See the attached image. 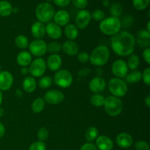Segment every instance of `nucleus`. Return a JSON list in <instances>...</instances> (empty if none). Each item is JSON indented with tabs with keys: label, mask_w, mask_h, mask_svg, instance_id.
Segmentation results:
<instances>
[{
	"label": "nucleus",
	"mask_w": 150,
	"mask_h": 150,
	"mask_svg": "<svg viewBox=\"0 0 150 150\" xmlns=\"http://www.w3.org/2000/svg\"><path fill=\"white\" fill-rule=\"evenodd\" d=\"M122 22L120 18L110 16L105 18L100 23V30L104 35L108 36H114L120 32Z\"/></svg>",
	"instance_id": "nucleus-2"
},
{
	"label": "nucleus",
	"mask_w": 150,
	"mask_h": 150,
	"mask_svg": "<svg viewBox=\"0 0 150 150\" xmlns=\"http://www.w3.org/2000/svg\"><path fill=\"white\" fill-rule=\"evenodd\" d=\"M62 64V60L59 54H51L47 59L46 66L51 71H58Z\"/></svg>",
	"instance_id": "nucleus-17"
},
{
	"label": "nucleus",
	"mask_w": 150,
	"mask_h": 150,
	"mask_svg": "<svg viewBox=\"0 0 150 150\" xmlns=\"http://www.w3.org/2000/svg\"><path fill=\"white\" fill-rule=\"evenodd\" d=\"M46 149V146L45 144L42 142H35L32 143L29 146V150H45Z\"/></svg>",
	"instance_id": "nucleus-39"
},
{
	"label": "nucleus",
	"mask_w": 150,
	"mask_h": 150,
	"mask_svg": "<svg viewBox=\"0 0 150 150\" xmlns=\"http://www.w3.org/2000/svg\"><path fill=\"white\" fill-rule=\"evenodd\" d=\"M139 64H140V59L136 54H133L130 56L127 63L128 69H130L132 70H136L139 66Z\"/></svg>",
	"instance_id": "nucleus-32"
},
{
	"label": "nucleus",
	"mask_w": 150,
	"mask_h": 150,
	"mask_svg": "<svg viewBox=\"0 0 150 150\" xmlns=\"http://www.w3.org/2000/svg\"><path fill=\"white\" fill-rule=\"evenodd\" d=\"M126 81L129 83H136L142 79V73L139 70H133L126 76Z\"/></svg>",
	"instance_id": "nucleus-27"
},
{
	"label": "nucleus",
	"mask_w": 150,
	"mask_h": 150,
	"mask_svg": "<svg viewBox=\"0 0 150 150\" xmlns=\"http://www.w3.org/2000/svg\"><path fill=\"white\" fill-rule=\"evenodd\" d=\"M136 42L141 48H149L150 45V32L146 30H140L138 32L137 39Z\"/></svg>",
	"instance_id": "nucleus-20"
},
{
	"label": "nucleus",
	"mask_w": 150,
	"mask_h": 150,
	"mask_svg": "<svg viewBox=\"0 0 150 150\" xmlns=\"http://www.w3.org/2000/svg\"><path fill=\"white\" fill-rule=\"evenodd\" d=\"M2 100H3V95H2V93H1V91L0 90V105H1V103H2Z\"/></svg>",
	"instance_id": "nucleus-54"
},
{
	"label": "nucleus",
	"mask_w": 150,
	"mask_h": 150,
	"mask_svg": "<svg viewBox=\"0 0 150 150\" xmlns=\"http://www.w3.org/2000/svg\"><path fill=\"white\" fill-rule=\"evenodd\" d=\"M55 13L54 7L50 3L42 2L37 6L35 15L40 22L48 23L51 21Z\"/></svg>",
	"instance_id": "nucleus-4"
},
{
	"label": "nucleus",
	"mask_w": 150,
	"mask_h": 150,
	"mask_svg": "<svg viewBox=\"0 0 150 150\" xmlns=\"http://www.w3.org/2000/svg\"><path fill=\"white\" fill-rule=\"evenodd\" d=\"M103 5L105 7H108L109 5V1L108 0H103Z\"/></svg>",
	"instance_id": "nucleus-52"
},
{
	"label": "nucleus",
	"mask_w": 150,
	"mask_h": 150,
	"mask_svg": "<svg viewBox=\"0 0 150 150\" xmlns=\"http://www.w3.org/2000/svg\"><path fill=\"white\" fill-rule=\"evenodd\" d=\"M38 139L40 142H45L48 138V131L46 127H42L38 131Z\"/></svg>",
	"instance_id": "nucleus-37"
},
{
	"label": "nucleus",
	"mask_w": 150,
	"mask_h": 150,
	"mask_svg": "<svg viewBox=\"0 0 150 150\" xmlns=\"http://www.w3.org/2000/svg\"><path fill=\"white\" fill-rule=\"evenodd\" d=\"M128 67L125 61L122 59H117L111 66L112 73L118 79H124L128 74Z\"/></svg>",
	"instance_id": "nucleus-10"
},
{
	"label": "nucleus",
	"mask_w": 150,
	"mask_h": 150,
	"mask_svg": "<svg viewBox=\"0 0 150 150\" xmlns=\"http://www.w3.org/2000/svg\"><path fill=\"white\" fill-rule=\"evenodd\" d=\"M142 57L147 64H150V48H144L142 53Z\"/></svg>",
	"instance_id": "nucleus-44"
},
{
	"label": "nucleus",
	"mask_w": 150,
	"mask_h": 150,
	"mask_svg": "<svg viewBox=\"0 0 150 150\" xmlns=\"http://www.w3.org/2000/svg\"><path fill=\"white\" fill-rule=\"evenodd\" d=\"M70 2L73 3L76 8L83 10L87 6L88 0H70Z\"/></svg>",
	"instance_id": "nucleus-41"
},
{
	"label": "nucleus",
	"mask_w": 150,
	"mask_h": 150,
	"mask_svg": "<svg viewBox=\"0 0 150 150\" xmlns=\"http://www.w3.org/2000/svg\"><path fill=\"white\" fill-rule=\"evenodd\" d=\"M108 90L112 94V96L117 98H122L127 94V83L118 78H113L108 81Z\"/></svg>",
	"instance_id": "nucleus-6"
},
{
	"label": "nucleus",
	"mask_w": 150,
	"mask_h": 150,
	"mask_svg": "<svg viewBox=\"0 0 150 150\" xmlns=\"http://www.w3.org/2000/svg\"><path fill=\"white\" fill-rule=\"evenodd\" d=\"M142 79L146 85L149 86L150 85V68L147 67L144 70L142 73Z\"/></svg>",
	"instance_id": "nucleus-42"
},
{
	"label": "nucleus",
	"mask_w": 150,
	"mask_h": 150,
	"mask_svg": "<svg viewBox=\"0 0 150 150\" xmlns=\"http://www.w3.org/2000/svg\"><path fill=\"white\" fill-rule=\"evenodd\" d=\"M91 13L86 10H81L77 13L76 17V24L78 29H83L90 23Z\"/></svg>",
	"instance_id": "nucleus-12"
},
{
	"label": "nucleus",
	"mask_w": 150,
	"mask_h": 150,
	"mask_svg": "<svg viewBox=\"0 0 150 150\" xmlns=\"http://www.w3.org/2000/svg\"><path fill=\"white\" fill-rule=\"evenodd\" d=\"M5 133V127L1 122H0V138L3 137Z\"/></svg>",
	"instance_id": "nucleus-48"
},
{
	"label": "nucleus",
	"mask_w": 150,
	"mask_h": 150,
	"mask_svg": "<svg viewBox=\"0 0 150 150\" xmlns=\"http://www.w3.org/2000/svg\"><path fill=\"white\" fill-rule=\"evenodd\" d=\"M22 86L25 92L28 93H32L36 89L37 87V82L36 80L32 76H26L23 79V83H22Z\"/></svg>",
	"instance_id": "nucleus-24"
},
{
	"label": "nucleus",
	"mask_w": 150,
	"mask_h": 150,
	"mask_svg": "<svg viewBox=\"0 0 150 150\" xmlns=\"http://www.w3.org/2000/svg\"><path fill=\"white\" fill-rule=\"evenodd\" d=\"M80 150H98V148L96 147L95 144L89 142V143H86L82 145Z\"/></svg>",
	"instance_id": "nucleus-45"
},
{
	"label": "nucleus",
	"mask_w": 150,
	"mask_h": 150,
	"mask_svg": "<svg viewBox=\"0 0 150 150\" xmlns=\"http://www.w3.org/2000/svg\"><path fill=\"white\" fill-rule=\"evenodd\" d=\"M64 32L65 36L70 40H74L78 38V35H79V29L76 27V25L72 24V23H70V24L68 23L66 25Z\"/></svg>",
	"instance_id": "nucleus-25"
},
{
	"label": "nucleus",
	"mask_w": 150,
	"mask_h": 150,
	"mask_svg": "<svg viewBox=\"0 0 150 150\" xmlns=\"http://www.w3.org/2000/svg\"><path fill=\"white\" fill-rule=\"evenodd\" d=\"M31 32L34 38L36 39H42L45 35V26L44 23L37 21L32 25Z\"/></svg>",
	"instance_id": "nucleus-22"
},
{
	"label": "nucleus",
	"mask_w": 150,
	"mask_h": 150,
	"mask_svg": "<svg viewBox=\"0 0 150 150\" xmlns=\"http://www.w3.org/2000/svg\"><path fill=\"white\" fill-rule=\"evenodd\" d=\"M105 99L103 95L100 94H95L90 98V103L95 107H102L105 103Z\"/></svg>",
	"instance_id": "nucleus-31"
},
{
	"label": "nucleus",
	"mask_w": 150,
	"mask_h": 150,
	"mask_svg": "<svg viewBox=\"0 0 150 150\" xmlns=\"http://www.w3.org/2000/svg\"><path fill=\"white\" fill-rule=\"evenodd\" d=\"M46 70V62L42 58L38 57L35 59L29 64V72L31 76L34 78L41 77Z\"/></svg>",
	"instance_id": "nucleus-8"
},
{
	"label": "nucleus",
	"mask_w": 150,
	"mask_h": 150,
	"mask_svg": "<svg viewBox=\"0 0 150 150\" xmlns=\"http://www.w3.org/2000/svg\"><path fill=\"white\" fill-rule=\"evenodd\" d=\"M54 22L56 24H57L59 26H66L68 24L70 20V16L67 11L64 10H58L57 13H54Z\"/></svg>",
	"instance_id": "nucleus-16"
},
{
	"label": "nucleus",
	"mask_w": 150,
	"mask_h": 150,
	"mask_svg": "<svg viewBox=\"0 0 150 150\" xmlns=\"http://www.w3.org/2000/svg\"><path fill=\"white\" fill-rule=\"evenodd\" d=\"M53 83L52 78L48 76H43L39 81V86L42 89H48Z\"/></svg>",
	"instance_id": "nucleus-36"
},
{
	"label": "nucleus",
	"mask_w": 150,
	"mask_h": 150,
	"mask_svg": "<svg viewBox=\"0 0 150 150\" xmlns=\"http://www.w3.org/2000/svg\"><path fill=\"white\" fill-rule=\"evenodd\" d=\"M104 107L107 114L111 117H117L123 109V103L119 98L109 96L105 99Z\"/></svg>",
	"instance_id": "nucleus-5"
},
{
	"label": "nucleus",
	"mask_w": 150,
	"mask_h": 150,
	"mask_svg": "<svg viewBox=\"0 0 150 150\" xmlns=\"http://www.w3.org/2000/svg\"><path fill=\"white\" fill-rule=\"evenodd\" d=\"M29 51L32 55L37 57H41L47 52V43L42 39H35L29 44Z\"/></svg>",
	"instance_id": "nucleus-9"
},
{
	"label": "nucleus",
	"mask_w": 150,
	"mask_h": 150,
	"mask_svg": "<svg viewBox=\"0 0 150 150\" xmlns=\"http://www.w3.org/2000/svg\"><path fill=\"white\" fill-rule=\"evenodd\" d=\"M146 31L150 32V21H148L147 23V26H146Z\"/></svg>",
	"instance_id": "nucleus-55"
},
{
	"label": "nucleus",
	"mask_w": 150,
	"mask_h": 150,
	"mask_svg": "<svg viewBox=\"0 0 150 150\" xmlns=\"http://www.w3.org/2000/svg\"><path fill=\"white\" fill-rule=\"evenodd\" d=\"M105 13L101 10H95L91 14V18L95 21H102L105 18Z\"/></svg>",
	"instance_id": "nucleus-38"
},
{
	"label": "nucleus",
	"mask_w": 150,
	"mask_h": 150,
	"mask_svg": "<svg viewBox=\"0 0 150 150\" xmlns=\"http://www.w3.org/2000/svg\"><path fill=\"white\" fill-rule=\"evenodd\" d=\"M64 95L61 91L57 89H51L44 95L43 100L47 103L51 105H57L64 100Z\"/></svg>",
	"instance_id": "nucleus-11"
},
{
	"label": "nucleus",
	"mask_w": 150,
	"mask_h": 150,
	"mask_svg": "<svg viewBox=\"0 0 150 150\" xmlns=\"http://www.w3.org/2000/svg\"><path fill=\"white\" fill-rule=\"evenodd\" d=\"M16 95L17 97H18V98L21 97L22 95H23V92H22L21 89H16Z\"/></svg>",
	"instance_id": "nucleus-51"
},
{
	"label": "nucleus",
	"mask_w": 150,
	"mask_h": 150,
	"mask_svg": "<svg viewBox=\"0 0 150 150\" xmlns=\"http://www.w3.org/2000/svg\"><path fill=\"white\" fill-rule=\"evenodd\" d=\"M45 108V101L43 98H38L33 101L32 104V111L35 114H39L43 111Z\"/></svg>",
	"instance_id": "nucleus-28"
},
{
	"label": "nucleus",
	"mask_w": 150,
	"mask_h": 150,
	"mask_svg": "<svg viewBox=\"0 0 150 150\" xmlns=\"http://www.w3.org/2000/svg\"><path fill=\"white\" fill-rule=\"evenodd\" d=\"M62 49L66 54L69 56H74L79 53V45L73 40H67L62 45Z\"/></svg>",
	"instance_id": "nucleus-21"
},
{
	"label": "nucleus",
	"mask_w": 150,
	"mask_h": 150,
	"mask_svg": "<svg viewBox=\"0 0 150 150\" xmlns=\"http://www.w3.org/2000/svg\"><path fill=\"white\" fill-rule=\"evenodd\" d=\"M136 44L135 37L127 31L120 32L114 35L111 40L113 51L120 57H127L132 54Z\"/></svg>",
	"instance_id": "nucleus-1"
},
{
	"label": "nucleus",
	"mask_w": 150,
	"mask_h": 150,
	"mask_svg": "<svg viewBox=\"0 0 150 150\" xmlns=\"http://www.w3.org/2000/svg\"><path fill=\"white\" fill-rule=\"evenodd\" d=\"M45 33L51 39L57 40L61 38L62 29L59 26L54 22H50L45 26Z\"/></svg>",
	"instance_id": "nucleus-18"
},
{
	"label": "nucleus",
	"mask_w": 150,
	"mask_h": 150,
	"mask_svg": "<svg viewBox=\"0 0 150 150\" xmlns=\"http://www.w3.org/2000/svg\"><path fill=\"white\" fill-rule=\"evenodd\" d=\"M18 12V9L17 7H13V13H17Z\"/></svg>",
	"instance_id": "nucleus-56"
},
{
	"label": "nucleus",
	"mask_w": 150,
	"mask_h": 150,
	"mask_svg": "<svg viewBox=\"0 0 150 150\" xmlns=\"http://www.w3.org/2000/svg\"><path fill=\"white\" fill-rule=\"evenodd\" d=\"M95 141V146L100 150H111L114 147V142L107 136H98Z\"/></svg>",
	"instance_id": "nucleus-15"
},
{
	"label": "nucleus",
	"mask_w": 150,
	"mask_h": 150,
	"mask_svg": "<svg viewBox=\"0 0 150 150\" xmlns=\"http://www.w3.org/2000/svg\"><path fill=\"white\" fill-rule=\"evenodd\" d=\"M4 114V111L1 107H0V117H2Z\"/></svg>",
	"instance_id": "nucleus-53"
},
{
	"label": "nucleus",
	"mask_w": 150,
	"mask_h": 150,
	"mask_svg": "<svg viewBox=\"0 0 150 150\" xmlns=\"http://www.w3.org/2000/svg\"><path fill=\"white\" fill-rule=\"evenodd\" d=\"M116 142L120 147L126 149L132 146L133 143V139L129 133H121L117 136Z\"/></svg>",
	"instance_id": "nucleus-19"
},
{
	"label": "nucleus",
	"mask_w": 150,
	"mask_h": 150,
	"mask_svg": "<svg viewBox=\"0 0 150 150\" xmlns=\"http://www.w3.org/2000/svg\"><path fill=\"white\" fill-rule=\"evenodd\" d=\"M106 86V82L102 77H95L89 81V88L90 91L95 94L103 92Z\"/></svg>",
	"instance_id": "nucleus-14"
},
{
	"label": "nucleus",
	"mask_w": 150,
	"mask_h": 150,
	"mask_svg": "<svg viewBox=\"0 0 150 150\" xmlns=\"http://www.w3.org/2000/svg\"><path fill=\"white\" fill-rule=\"evenodd\" d=\"M78 60L81 63H86L89 61V55L86 52H81L78 54Z\"/></svg>",
	"instance_id": "nucleus-43"
},
{
	"label": "nucleus",
	"mask_w": 150,
	"mask_h": 150,
	"mask_svg": "<svg viewBox=\"0 0 150 150\" xmlns=\"http://www.w3.org/2000/svg\"><path fill=\"white\" fill-rule=\"evenodd\" d=\"M54 3L59 7H64L70 4V0H54Z\"/></svg>",
	"instance_id": "nucleus-46"
},
{
	"label": "nucleus",
	"mask_w": 150,
	"mask_h": 150,
	"mask_svg": "<svg viewBox=\"0 0 150 150\" xmlns=\"http://www.w3.org/2000/svg\"><path fill=\"white\" fill-rule=\"evenodd\" d=\"M109 58L110 51L108 47L105 45H100L93 50L89 56V61L93 65L100 67L107 64Z\"/></svg>",
	"instance_id": "nucleus-3"
},
{
	"label": "nucleus",
	"mask_w": 150,
	"mask_h": 150,
	"mask_svg": "<svg viewBox=\"0 0 150 150\" xmlns=\"http://www.w3.org/2000/svg\"><path fill=\"white\" fill-rule=\"evenodd\" d=\"M73 80V78L71 73L65 69L59 70L54 75V81L55 84L64 89L68 88L69 86H71Z\"/></svg>",
	"instance_id": "nucleus-7"
},
{
	"label": "nucleus",
	"mask_w": 150,
	"mask_h": 150,
	"mask_svg": "<svg viewBox=\"0 0 150 150\" xmlns=\"http://www.w3.org/2000/svg\"><path fill=\"white\" fill-rule=\"evenodd\" d=\"M21 73L22 75H23V76H26L28 73H29V68L27 67H23L21 68Z\"/></svg>",
	"instance_id": "nucleus-49"
},
{
	"label": "nucleus",
	"mask_w": 150,
	"mask_h": 150,
	"mask_svg": "<svg viewBox=\"0 0 150 150\" xmlns=\"http://www.w3.org/2000/svg\"><path fill=\"white\" fill-rule=\"evenodd\" d=\"M110 13L111 16L119 18L122 13V7L120 3H114L110 7Z\"/></svg>",
	"instance_id": "nucleus-35"
},
{
	"label": "nucleus",
	"mask_w": 150,
	"mask_h": 150,
	"mask_svg": "<svg viewBox=\"0 0 150 150\" xmlns=\"http://www.w3.org/2000/svg\"><path fill=\"white\" fill-rule=\"evenodd\" d=\"M62 50V45L58 42H51L47 45V51L51 54H58Z\"/></svg>",
	"instance_id": "nucleus-33"
},
{
	"label": "nucleus",
	"mask_w": 150,
	"mask_h": 150,
	"mask_svg": "<svg viewBox=\"0 0 150 150\" xmlns=\"http://www.w3.org/2000/svg\"><path fill=\"white\" fill-rule=\"evenodd\" d=\"M13 13V6L11 3L5 0L0 1V16L7 17Z\"/></svg>",
	"instance_id": "nucleus-26"
},
{
	"label": "nucleus",
	"mask_w": 150,
	"mask_h": 150,
	"mask_svg": "<svg viewBox=\"0 0 150 150\" xmlns=\"http://www.w3.org/2000/svg\"><path fill=\"white\" fill-rule=\"evenodd\" d=\"M13 84V76L7 70L0 71V90L7 91Z\"/></svg>",
	"instance_id": "nucleus-13"
},
{
	"label": "nucleus",
	"mask_w": 150,
	"mask_h": 150,
	"mask_svg": "<svg viewBox=\"0 0 150 150\" xmlns=\"http://www.w3.org/2000/svg\"><path fill=\"white\" fill-rule=\"evenodd\" d=\"M16 61L18 64L21 67H28L32 62V54L29 51H21L18 54Z\"/></svg>",
	"instance_id": "nucleus-23"
},
{
	"label": "nucleus",
	"mask_w": 150,
	"mask_h": 150,
	"mask_svg": "<svg viewBox=\"0 0 150 150\" xmlns=\"http://www.w3.org/2000/svg\"><path fill=\"white\" fill-rule=\"evenodd\" d=\"M150 0H133V5L137 10L142 11L148 7Z\"/></svg>",
	"instance_id": "nucleus-34"
},
{
	"label": "nucleus",
	"mask_w": 150,
	"mask_h": 150,
	"mask_svg": "<svg viewBox=\"0 0 150 150\" xmlns=\"http://www.w3.org/2000/svg\"><path fill=\"white\" fill-rule=\"evenodd\" d=\"M135 148L136 150H149L150 146L148 142L144 141H138L135 144Z\"/></svg>",
	"instance_id": "nucleus-40"
},
{
	"label": "nucleus",
	"mask_w": 150,
	"mask_h": 150,
	"mask_svg": "<svg viewBox=\"0 0 150 150\" xmlns=\"http://www.w3.org/2000/svg\"><path fill=\"white\" fill-rule=\"evenodd\" d=\"M0 71H1V65H0Z\"/></svg>",
	"instance_id": "nucleus-57"
},
{
	"label": "nucleus",
	"mask_w": 150,
	"mask_h": 150,
	"mask_svg": "<svg viewBox=\"0 0 150 150\" xmlns=\"http://www.w3.org/2000/svg\"><path fill=\"white\" fill-rule=\"evenodd\" d=\"M144 102H145V104H146V106H147L148 108H149L150 107V95H148L146 97Z\"/></svg>",
	"instance_id": "nucleus-50"
},
{
	"label": "nucleus",
	"mask_w": 150,
	"mask_h": 150,
	"mask_svg": "<svg viewBox=\"0 0 150 150\" xmlns=\"http://www.w3.org/2000/svg\"><path fill=\"white\" fill-rule=\"evenodd\" d=\"M89 73H90L89 69H83V70H81L80 72H79V76H86Z\"/></svg>",
	"instance_id": "nucleus-47"
},
{
	"label": "nucleus",
	"mask_w": 150,
	"mask_h": 150,
	"mask_svg": "<svg viewBox=\"0 0 150 150\" xmlns=\"http://www.w3.org/2000/svg\"><path fill=\"white\" fill-rule=\"evenodd\" d=\"M98 135H99V131L95 127H89L85 132V138L89 142L96 140L97 138L98 137Z\"/></svg>",
	"instance_id": "nucleus-29"
},
{
	"label": "nucleus",
	"mask_w": 150,
	"mask_h": 150,
	"mask_svg": "<svg viewBox=\"0 0 150 150\" xmlns=\"http://www.w3.org/2000/svg\"><path fill=\"white\" fill-rule=\"evenodd\" d=\"M15 44L21 49H25L29 46V40L23 35H19L15 39Z\"/></svg>",
	"instance_id": "nucleus-30"
}]
</instances>
